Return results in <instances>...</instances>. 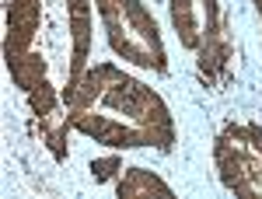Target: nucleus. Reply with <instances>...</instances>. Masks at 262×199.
<instances>
[{
  "label": "nucleus",
  "mask_w": 262,
  "mask_h": 199,
  "mask_svg": "<svg viewBox=\"0 0 262 199\" xmlns=\"http://www.w3.org/2000/svg\"><path fill=\"white\" fill-rule=\"evenodd\" d=\"M91 49L88 0H7L4 60L35 116V133L67 158V95L81 84Z\"/></svg>",
  "instance_id": "1"
},
{
  "label": "nucleus",
  "mask_w": 262,
  "mask_h": 199,
  "mask_svg": "<svg viewBox=\"0 0 262 199\" xmlns=\"http://www.w3.org/2000/svg\"><path fill=\"white\" fill-rule=\"evenodd\" d=\"M116 171H122V161L119 154H108V158H98L91 161V175H95V182H108Z\"/></svg>",
  "instance_id": "7"
},
{
  "label": "nucleus",
  "mask_w": 262,
  "mask_h": 199,
  "mask_svg": "<svg viewBox=\"0 0 262 199\" xmlns=\"http://www.w3.org/2000/svg\"><path fill=\"white\" fill-rule=\"evenodd\" d=\"M255 4H259V14H262V0H255Z\"/></svg>",
  "instance_id": "8"
},
{
  "label": "nucleus",
  "mask_w": 262,
  "mask_h": 199,
  "mask_svg": "<svg viewBox=\"0 0 262 199\" xmlns=\"http://www.w3.org/2000/svg\"><path fill=\"white\" fill-rule=\"evenodd\" d=\"M116 192H119V199L150 196V192H158V196H171V185L161 182L158 175H150V171H143V168H122L119 182H116Z\"/></svg>",
  "instance_id": "6"
},
{
  "label": "nucleus",
  "mask_w": 262,
  "mask_h": 199,
  "mask_svg": "<svg viewBox=\"0 0 262 199\" xmlns=\"http://www.w3.org/2000/svg\"><path fill=\"white\" fill-rule=\"evenodd\" d=\"M217 171L227 192L242 199L262 196V129L255 122H231L217 137Z\"/></svg>",
  "instance_id": "5"
},
{
  "label": "nucleus",
  "mask_w": 262,
  "mask_h": 199,
  "mask_svg": "<svg viewBox=\"0 0 262 199\" xmlns=\"http://www.w3.org/2000/svg\"><path fill=\"white\" fill-rule=\"evenodd\" d=\"M171 21L179 28L182 46L196 56L200 80L206 87H224L231 77L234 46L227 35L221 0H171Z\"/></svg>",
  "instance_id": "3"
},
{
  "label": "nucleus",
  "mask_w": 262,
  "mask_h": 199,
  "mask_svg": "<svg viewBox=\"0 0 262 199\" xmlns=\"http://www.w3.org/2000/svg\"><path fill=\"white\" fill-rule=\"evenodd\" d=\"M98 11L116 56L137 63L143 70L168 74V53H164L158 21L150 18V11L140 0H98Z\"/></svg>",
  "instance_id": "4"
},
{
  "label": "nucleus",
  "mask_w": 262,
  "mask_h": 199,
  "mask_svg": "<svg viewBox=\"0 0 262 199\" xmlns=\"http://www.w3.org/2000/svg\"><path fill=\"white\" fill-rule=\"evenodd\" d=\"M70 126L108 147H154L168 154L175 143V122L158 91L122 74L116 63L84 70L81 84L67 95Z\"/></svg>",
  "instance_id": "2"
}]
</instances>
